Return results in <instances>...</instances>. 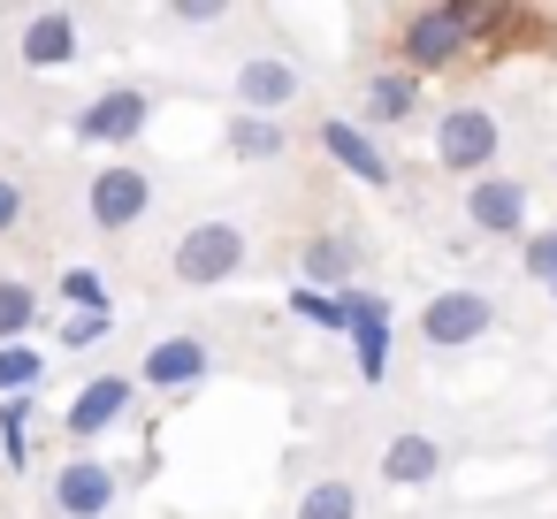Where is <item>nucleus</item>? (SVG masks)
Here are the masks:
<instances>
[{"instance_id": "28", "label": "nucleus", "mask_w": 557, "mask_h": 519, "mask_svg": "<svg viewBox=\"0 0 557 519\" xmlns=\"http://www.w3.org/2000/svg\"><path fill=\"white\" fill-rule=\"evenodd\" d=\"M16 222H24V184L0 176V237H16Z\"/></svg>"}, {"instance_id": "8", "label": "nucleus", "mask_w": 557, "mask_h": 519, "mask_svg": "<svg viewBox=\"0 0 557 519\" xmlns=\"http://www.w3.org/2000/svg\"><path fill=\"white\" fill-rule=\"evenodd\" d=\"M207 374H214V344H207V336H191V329H176V336L146 344V359H138V382H146V390H161V397H184V390H199Z\"/></svg>"}, {"instance_id": "15", "label": "nucleus", "mask_w": 557, "mask_h": 519, "mask_svg": "<svg viewBox=\"0 0 557 519\" xmlns=\"http://www.w3.org/2000/svg\"><path fill=\"white\" fill-rule=\"evenodd\" d=\"M359 260H367L359 230H313V237H306V252H298V268H306V283H313V291H336V283L351 291Z\"/></svg>"}, {"instance_id": "3", "label": "nucleus", "mask_w": 557, "mask_h": 519, "mask_svg": "<svg viewBox=\"0 0 557 519\" xmlns=\"http://www.w3.org/2000/svg\"><path fill=\"white\" fill-rule=\"evenodd\" d=\"M146 214H153V176H146V169L108 161V169L85 176V222H92L100 237H123V230H138Z\"/></svg>"}, {"instance_id": "24", "label": "nucleus", "mask_w": 557, "mask_h": 519, "mask_svg": "<svg viewBox=\"0 0 557 519\" xmlns=\"http://www.w3.org/2000/svg\"><path fill=\"white\" fill-rule=\"evenodd\" d=\"M54 298H70V313H108V283H100L92 268H62Z\"/></svg>"}, {"instance_id": "1", "label": "nucleus", "mask_w": 557, "mask_h": 519, "mask_svg": "<svg viewBox=\"0 0 557 519\" xmlns=\"http://www.w3.org/2000/svg\"><path fill=\"white\" fill-rule=\"evenodd\" d=\"M252 268V237H245V222H230V214H207V222H191L176 245H169V275L184 283V291H222V283H237Z\"/></svg>"}, {"instance_id": "23", "label": "nucleus", "mask_w": 557, "mask_h": 519, "mask_svg": "<svg viewBox=\"0 0 557 519\" xmlns=\"http://www.w3.org/2000/svg\"><path fill=\"white\" fill-rule=\"evenodd\" d=\"M32 420H39L32 397H9V405H0V450H9V466L32 458Z\"/></svg>"}, {"instance_id": "22", "label": "nucleus", "mask_w": 557, "mask_h": 519, "mask_svg": "<svg viewBox=\"0 0 557 519\" xmlns=\"http://www.w3.org/2000/svg\"><path fill=\"white\" fill-rule=\"evenodd\" d=\"M290 313H298V321H313V329H329V336H351V306H344L336 291L298 283V291H290Z\"/></svg>"}, {"instance_id": "25", "label": "nucleus", "mask_w": 557, "mask_h": 519, "mask_svg": "<svg viewBox=\"0 0 557 519\" xmlns=\"http://www.w3.org/2000/svg\"><path fill=\"white\" fill-rule=\"evenodd\" d=\"M169 24L176 32H214V24H230V0H176Z\"/></svg>"}, {"instance_id": "9", "label": "nucleus", "mask_w": 557, "mask_h": 519, "mask_svg": "<svg viewBox=\"0 0 557 519\" xmlns=\"http://www.w3.org/2000/svg\"><path fill=\"white\" fill-rule=\"evenodd\" d=\"M230 92H237V108H245V115H283V108L306 92V77H298V62H290V54H245V62H237V77H230Z\"/></svg>"}, {"instance_id": "13", "label": "nucleus", "mask_w": 557, "mask_h": 519, "mask_svg": "<svg viewBox=\"0 0 557 519\" xmlns=\"http://www.w3.org/2000/svg\"><path fill=\"white\" fill-rule=\"evenodd\" d=\"M351 306V359H359V382H382L389 374V298L382 291H344Z\"/></svg>"}, {"instance_id": "11", "label": "nucleus", "mask_w": 557, "mask_h": 519, "mask_svg": "<svg viewBox=\"0 0 557 519\" xmlns=\"http://www.w3.org/2000/svg\"><path fill=\"white\" fill-rule=\"evenodd\" d=\"M16 62H24V70H70V62H85L77 16H70V9H39V16H24V32H16Z\"/></svg>"}, {"instance_id": "17", "label": "nucleus", "mask_w": 557, "mask_h": 519, "mask_svg": "<svg viewBox=\"0 0 557 519\" xmlns=\"http://www.w3.org/2000/svg\"><path fill=\"white\" fill-rule=\"evenodd\" d=\"M412 115H420V77L397 62L367 85V123H412Z\"/></svg>"}, {"instance_id": "2", "label": "nucleus", "mask_w": 557, "mask_h": 519, "mask_svg": "<svg viewBox=\"0 0 557 519\" xmlns=\"http://www.w3.org/2000/svg\"><path fill=\"white\" fill-rule=\"evenodd\" d=\"M488 24H504V16H496V9H473V0H435V9H412V16H405L397 54H405L412 77H428V70H450V62L473 47V32H488Z\"/></svg>"}, {"instance_id": "21", "label": "nucleus", "mask_w": 557, "mask_h": 519, "mask_svg": "<svg viewBox=\"0 0 557 519\" xmlns=\"http://www.w3.org/2000/svg\"><path fill=\"white\" fill-rule=\"evenodd\" d=\"M298 519H359V489H351V481H336V473H321V481H306Z\"/></svg>"}, {"instance_id": "19", "label": "nucleus", "mask_w": 557, "mask_h": 519, "mask_svg": "<svg viewBox=\"0 0 557 519\" xmlns=\"http://www.w3.org/2000/svg\"><path fill=\"white\" fill-rule=\"evenodd\" d=\"M39 313H47V298H39L32 283L0 275V344H24V336L39 329Z\"/></svg>"}, {"instance_id": "5", "label": "nucleus", "mask_w": 557, "mask_h": 519, "mask_svg": "<svg viewBox=\"0 0 557 519\" xmlns=\"http://www.w3.org/2000/svg\"><path fill=\"white\" fill-rule=\"evenodd\" d=\"M146 123H153V92L146 85H108L77 108L70 131H77V146H131V138H146Z\"/></svg>"}, {"instance_id": "4", "label": "nucleus", "mask_w": 557, "mask_h": 519, "mask_svg": "<svg viewBox=\"0 0 557 519\" xmlns=\"http://www.w3.org/2000/svg\"><path fill=\"white\" fill-rule=\"evenodd\" d=\"M123 504V473L108 458H70L47 473V511L54 519H108Z\"/></svg>"}, {"instance_id": "18", "label": "nucleus", "mask_w": 557, "mask_h": 519, "mask_svg": "<svg viewBox=\"0 0 557 519\" xmlns=\"http://www.w3.org/2000/svg\"><path fill=\"white\" fill-rule=\"evenodd\" d=\"M230 161H275L283 146H290V131L275 123V115H230Z\"/></svg>"}, {"instance_id": "14", "label": "nucleus", "mask_w": 557, "mask_h": 519, "mask_svg": "<svg viewBox=\"0 0 557 519\" xmlns=\"http://www.w3.org/2000/svg\"><path fill=\"white\" fill-rule=\"evenodd\" d=\"M321 153H329L344 176H359L367 191H382V184H389V153H382L359 123H344V115H321Z\"/></svg>"}, {"instance_id": "7", "label": "nucleus", "mask_w": 557, "mask_h": 519, "mask_svg": "<svg viewBox=\"0 0 557 519\" xmlns=\"http://www.w3.org/2000/svg\"><path fill=\"white\" fill-rule=\"evenodd\" d=\"M496 146H504V131H496L488 108H450V115L435 123V161H443L450 176H466V184H481V169L496 161Z\"/></svg>"}, {"instance_id": "12", "label": "nucleus", "mask_w": 557, "mask_h": 519, "mask_svg": "<svg viewBox=\"0 0 557 519\" xmlns=\"http://www.w3.org/2000/svg\"><path fill=\"white\" fill-rule=\"evenodd\" d=\"M466 222L481 237H519L527 230V184L519 176H481L466 184Z\"/></svg>"}, {"instance_id": "20", "label": "nucleus", "mask_w": 557, "mask_h": 519, "mask_svg": "<svg viewBox=\"0 0 557 519\" xmlns=\"http://www.w3.org/2000/svg\"><path fill=\"white\" fill-rule=\"evenodd\" d=\"M47 382V351L39 344H0V405L9 397H32Z\"/></svg>"}, {"instance_id": "26", "label": "nucleus", "mask_w": 557, "mask_h": 519, "mask_svg": "<svg viewBox=\"0 0 557 519\" xmlns=\"http://www.w3.org/2000/svg\"><path fill=\"white\" fill-rule=\"evenodd\" d=\"M519 260H527V275H534V283H549V291H557V230L527 237V252H519Z\"/></svg>"}, {"instance_id": "16", "label": "nucleus", "mask_w": 557, "mask_h": 519, "mask_svg": "<svg viewBox=\"0 0 557 519\" xmlns=\"http://www.w3.org/2000/svg\"><path fill=\"white\" fill-rule=\"evenodd\" d=\"M382 481H389V489H435V481H443V443L420 435V428L389 435V443H382Z\"/></svg>"}, {"instance_id": "27", "label": "nucleus", "mask_w": 557, "mask_h": 519, "mask_svg": "<svg viewBox=\"0 0 557 519\" xmlns=\"http://www.w3.org/2000/svg\"><path fill=\"white\" fill-rule=\"evenodd\" d=\"M108 329H115V313H70V321H62V344L85 351V344H100Z\"/></svg>"}, {"instance_id": "10", "label": "nucleus", "mask_w": 557, "mask_h": 519, "mask_svg": "<svg viewBox=\"0 0 557 519\" xmlns=\"http://www.w3.org/2000/svg\"><path fill=\"white\" fill-rule=\"evenodd\" d=\"M131 397H138V374H92V382L70 397L62 428H70L77 443H100L108 428H123V420H131Z\"/></svg>"}, {"instance_id": "6", "label": "nucleus", "mask_w": 557, "mask_h": 519, "mask_svg": "<svg viewBox=\"0 0 557 519\" xmlns=\"http://www.w3.org/2000/svg\"><path fill=\"white\" fill-rule=\"evenodd\" d=\"M496 329V298L488 291H435L420 306V344L428 351H466Z\"/></svg>"}]
</instances>
